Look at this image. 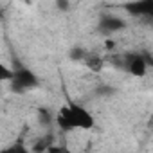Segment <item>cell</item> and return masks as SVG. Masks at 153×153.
<instances>
[{"label":"cell","instance_id":"6da1fadb","mask_svg":"<svg viewBox=\"0 0 153 153\" xmlns=\"http://www.w3.org/2000/svg\"><path fill=\"white\" fill-rule=\"evenodd\" d=\"M58 124L63 130H76V128L87 130V128H92L94 119L83 106L70 103L65 108H61V112L58 115Z\"/></svg>","mask_w":153,"mask_h":153},{"label":"cell","instance_id":"7a4b0ae2","mask_svg":"<svg viewBox=\"0 0 153 153\" xmlns=\"http://www.w3.org/2000/svg\"><path fill=\"white\" fill-rule=\"evenodd\" d=\"M11 81H13V87L16 90H25V88H31L36 85V78L34 74L29 72V70H20L16 74L11 76Z\"/></svg>","mask_w":153,"mask_h":153},{"label":"cell","instance_id":"3957f363","mask_svg":"<svg viewBox=\"0 0 153 153\" xmlns=\"http://www.w3.org/2000/svg\"><path fill=\"white\" fill-rule=\"evenodd\" d=\"M128 67H130V72L142 76L144 70H146V61H144L140 56H133V58L130 59V65H128Z\"/></svg>","mask_w":153,"mask_h":153},{"label":"cell","instance_id":"277c9868","mask_svg":"<svg viewBox=\"0 0 153 153\" xmlns=\"http://www.w3.org/2000/svg\"><path fill=\"white\" fill-rule=\"evenodd\" d=\"M133 15H139V13H144V15H149V11L153 9V4L151 2H140V4H130L126 6Z\"/></svg>","mask_w":153,"mask_h":153},{"label":"cell","instance_id":"5b68a950","mask_svg":"<svg viewBox=\"0 0 153 153\" xmlns=\"http://www.w3.org/2000/svg\"><path fill=\"white\" fill-rule=\"evenodd\" d=\"M123 25H124V22L119 20V18H114V16H106V18L103 20V24H101V27L106 29V31H117V29H121Z\"/></svg>","mask_w":153,"mask_h":153},{"label":"cell","instance_id":"8992f818","mask_svg":"<svg viewBox=\"0 0 153 153\" xmlns=\"http://www.w3.org/2000/svg\"><path fill=\"white\" fill-rule=\"evenodd\" d=\"M0 153H29L22 144H13V146H9V148H6V149H2Z\"/></svg>","mask_w":153,"mask_h":153},{"label":"cell","instance_id":"52a82bcc","mask_svg":"<svg viewBox=\"0 0 153 153\" xmlns=\"http://www.w3.org/2000/svg\"><path fill=\"white\" fill-rule=\"evenodd\" d=\"M11 76H13V72H11L7 67H4L2 63H0V81H4V79H11Z\"/></svg>","mask_w":153,"mask_h":153}]
</instances>
